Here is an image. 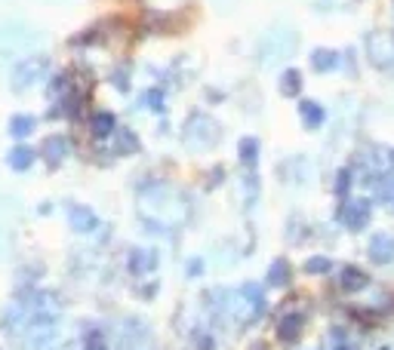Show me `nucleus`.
<instances>
[{"label":"nucleus","mask_w":394,"mask_h":350,"mask_svg":"<svg viewBox=\"0 0 394 350\" xmlns=\"http://www.w3.org/2000/svg\"><path fill=\"white\" fill-rule=\"evenodd\" d=\"M367 215H370V206L367 203H348L345 209H342V218L348 221V227H364V221H367Z\"/></svg>","instance_id":"nucleus-1"},{"label":"nucleus","mask_w":394,"mask_h":350,"mask_svg":"<svg viewBox=\"0 0 394 350\" xmlns=\"http://www.w3.org/2000/svg\"><path fill=\"white\" fill-rule=\"evenodd\" d=\"M299 114H302V120H305V126H311V129H317V126L323 123V108L321 105H314V101H299Z\"/></svg>","instance_id":"nucleus-2"},{"label":"nucleus","mask_w":394,"mask_h":350,"mask_svg":"<svg viewBox=\"0 0 394 350\" xmlns=\"http://www.w3.org/2000/svg\"><path fill=\"white\" fill-rule=\"evenodd\" d=\"M299 332H302V316H287V320L277 326V338L287 341V345H293L299 338Z\"/></svg>","instance_id":"nucleus-3"},{"label":"nucleus","mask_w":394,"mask_h":350,"mask_svg":"<svg viewBox=\"0 0 394 350\" xmlns=\"http://www.w3.org/2000/svg\"><path fill=\"white\" fill-rule=\"evenodd\" d=\"M71 225L78 227V231H93V227H96V215L84 206H71Z\"/></svg>","instance_id":"nucleus-4"},{"label":"nucleus","mask_w":394,"mask_h":350,"mask_svg":"<svg viewBox=\"0 0 394 350\" xmlns=\"http://www.w3.org/2000/svg\"><path fill=\"white\" fill-rule=\"evenodd\" d=\"M367 286V273H360L358 267H345L342 271V289L354 292V289H364Z\"/></svg>","instance_id":"nucleus-5"},{"label":"nucleus","mask_w":394,"mask_h":350,"mask_svg":"<svg viewBox=\"0 0 394 350\" xmlns=\"http://www.w3.org/2000/svg\"><path fill=\"white\" fill-rule=\"evenodd\" d=\"M65 154H68V142H65V138H59V136L49 138V142H47V160L56 166V163L65 160Z\"/></svg>","instance_id":"nucleus-6"},{"label":"nucleus","mask_w":394,"mask_h":350,"mask_svg":"<svg viewBox=\"0 0 394 350\" xmlns=\"http://www.w3.org/2000/svg\"><path fill=\"white\" fill-rule=\"evenodd\" d=\"M31 163H34V151L25 145V148H12L10 151V166L12 169H28Z\"/></svg>","instance_id":"nucleus-7"},{"label":"nucleus","mask_w":394,"mask_h":350,"mask_svg":"<svg viewBox=\"0 0 394 350\" xmlns=\"http://www.w3.org/2000/svg\"><path fill=\"white\" fill-rule=\"evenodd\" d=\"M290 264L283 262V258H277L275 264H271V271H268V283L271 286H287V279H290Z\"/></svg>","instance_id":"nucleus-8"},{"label":"nucleus","mask_w":394,"mask_h":350,"mask_svg":"<svg viewBox=\"0 0 394 350\" xmlns=\"http://www.w3.org/2000/svg\"><path fill=\"white\" fill-rule=\"evenodd\" d=\"M299 89H302V74H299V71H287V74H283L281 92H283V95H296Z\"/></svg>","instance_id":"nucleus-9"},{"label":"nucleus","mask_w":394,"mask_h":350,"mask_svg":"<svg viewBox=\"0 0 394 350\" xmlns=\"http://www.w3.org/2000/svg\"><path fill=\"white\" fill-rule=\"evenodd\" d=\"M10 129H12V136H19V138L28 136V132H34V117H28V114L22 117V114H19V117H12Z\"/></svg>","instance_id":"nucleus-10"},{"label":"nucleus","mask_w":394,"mask_h":350,"mask_svg":"<svg viewBox=\"0 0 394 350\" xmlns=\"http://www.w3.org/2000/svg\"><path fill=\"white\" fill-rule=\"evenodd\" d=\"M311 65H314L317 71H329V68L336 65V55L329 53V49H317V53L311 55Z\"/></svg>","instance_id":"nucleus-11"},{"label":"nucleus","mask_w":394,"mask_h":350,"mask_svg":"<svg viewBox=\"0 0 394 350\" xmlns=\"http://www.w3.org/2000/svg\"><path fill=\"white\" fill-rule=\"evenodd\" d=\"M256 157H259V142H256V138H244V142H240V160L253 166Z\"/></svg>","instance_id":"nucleus-12"},{"label":"nucleus","mask_w":394,"mask_h":350,"mask_svg":"<svg viewBox=\"0 0 394 350\" xmlns=\"http://www.w3.org/2000/svg\"><path fill=\"white\" fill-rule=\"evenodd\" d=\"M111 129H114L111 114H96V120H93V132H96V136H111Z\"/></svg>","instance_id":"nucleus-13"},{"label":"nucleus","mask_w":394,"mask_h":350,"mask_svg":"<svg viewBox=\"0 0 394 350\" xmlns=\"http://www.w3.org/2000/svg\"><path fill=\"white\" fill-rule=\"evenodd\" d=\"M329 267H333V264H329V258H323V255H314V258H308V262H305V271L314 273V277H317V273H327Z\"/></svg>","instance_id":"nucleus-14"},{"label":"nucleus","mask_w":394,"mask_h":350,"mask_svg":"<svg viewBox=\"0 0 394 350\" xmlns=\"http://www.w3.org/2000/svg\"><path fill=\"white\" fill-rule=\"evenodd\" d=\"M145 105L161 108V105H163V101H161V92H157V89H154V92H145Z\"/></svg>","instance_id":"nucleus-15"},{"label":"nucleus","mask_w":394,"mask_h":350,"mask_svg":"<svg viewBox=\"0 0 394 350\" xmlns=\"http://www.w3.org/2000/svg\"><path fill=\"white\" fill-rule=\"evenodd\" d=\"M90 350H105V347H102V345H90Z\"/></svg>","instance_id":"nucleus-16"},{"label":"nucleus","mask_w":394,"mask_h":350,"mask_svg":"<svg viewBox=\"0 0 394 350\" xmlns=\"http://www.w3.org/2000/svg\"><path fill=\"white\" fill-rule=\"evenodd\" d=\"M336 350H351V347H345V345H342V347H336Z\"/></svg>","instance_id":"nucleus-17"}]
</instances>
